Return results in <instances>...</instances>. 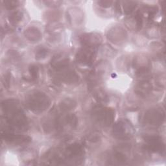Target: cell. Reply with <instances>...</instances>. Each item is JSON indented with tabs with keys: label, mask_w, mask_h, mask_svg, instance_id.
<instances>
[{
	"label": "cell",
	"mask_w": 166,
	"mask_h": 166,
	"mask_svg": "<svg viewBox=\"0 0 166 166\" xmlns=\"http://www.w3.org/2000/svg\"><path fill=\"white\" fill-rule=\"evenodd\" d=\"M49 100L42 93H36L30 96L27 101L28 107L34 112H42L49 107Z\"/></svg>",
	"instance_id": "obj_1"
},
{
	"label": "cell",
	"mask_w": 166,
	"mask_h": 166,
	"mask_svg": "<svg viewBox=\"0 0 166 166\" xmlns=\"http://www.w3.org/2000/svg\"><path fill=\"white\" fill-rule=\"evenodd\" d=\"M94 116L100 123L104 126H108L113 122L114 118V112L112 109L97 107L94 109Z\"/></svg>",
	"instance_id": "obj_2"
},
{
	"label": "cell",
	"mask_w": 166,
	"mask_h": 166,
	"mask_svg": "<svg viewBox=\"0 0 166 166\" xmlns=\"http://www.w3.org/2000/svg\"><path fill=\"white\" fill-rule=\"evenodd\" d=\"M147 148L153 152H161L164 150V145L161 139L157 136H151L146 138Z\"/></svg>",
	"instance_id": "obj_3"
},
{
	"label": "cell",
	"mask_w": 166,
	"mask_h": 166,
	"mask_svg": "<svg viewBox=\"0 0 166 166\" xmlns=\"http://www.w3.org/2000/svg\"><path fill=\"white\" fill-rule=\"evenodd\" d=\"M162 120L161 113L158 110H150L148 111L145 116V120L148 123L151 125H157L161 123Z\"/></svg>",
	"instance_id": "obj_4"
},
{
	"label": "cell",
	"mask_w": 166,
	"mask_h": 166,
	"mask_svg": "<svg viewBox=\"0 0 166 166\" xmlns=\"http://www.w3.org/2000/svg\"><path fill=\"white\" fill-rule=\"evenodd\" d=\"M129 129L127 124H126L125 122L121 121L113 127V132L115 134V136H118L120 138H128L130 136V134L128 133V130H130Z\"/></svg>",
	"instance_id": "obj_5"
},
{
	"label": "cell",
	"mask_w": 166,
	"mask_h": 166,
	"mask_svg": "<svg viewBox=\"0 0 166 166\" xmlns=\"http://www.w3.org/2000/svg\"><path fill=\"white\" fill-rule=\"evenodd\" d=\"M94 53L90 49H85L80 51L77 54V59L79 62L85 64H90L93 60Z\"/></svg>",
	"instance_id": "obj_6"
},
{
	"label": "cell",
	"mask_w": 166,
	"mask_h": 166,
	"mask_svg": "<svg viewBox=\"0 0 166 166\" xmlns=\"http://www.w3.org/2000/svg\"><path fill=\"white\" fill-rule=\"evenodd\" d=\"M67 151L72 156H76L81 154L82 148L81 145L78 143H74L73 145L69 146L67 148Z\"/></svg>",
	"instance_id": "obj_7"
},
{
	"label": "cell",
	"mask_w": 166,
	"mask_h": 166,
	"mask_svg": "<svg viewBox=\"0 0 166 166\" xmlns=\"http://www.w3.org/2000/svg\"><path fill=\"white\" fill-rule=\"evenodd\" d=\"M151 88V86L150 85L148 84V82H143L142 84H141L139 86L138 89V93H139V94L141 95H145L148 94V91H149Z\"/></svg>",
	"instance_id": "obj_8"
},
{
	"label": "cell",
	"mask_w": 166,
	"mask_h": 166,
	"mask_svg": "<svg viewBox=\"0 0 166 166\" xmlns=\"http://www.w3.org/2000/svg\"><path fill=\"white\" fill-rule=\"evenodd\" d=\"M67 122L72 127H76L77 125V117L73 114L69 115L68 116H67Z\"/></svg>",
	"instance_id": "obj_9"
},
{
	"label": "cell",
	"mask_w": 166,
	"mask_h": 166,
	"mask_svg": "<svg viewBox=\"0 0 166 166\" xmlns=\"http://www.w3.org/2000/svg\"><path fill=\"white\" fill-rule=\"evenodd\" d=\"M66 103H63L62 104V108H64V110H72L71 108H73L75 106V103H73V101L72 100H67Z\"/></svg>",
	"instance_id": "obj_10"
},
{
	"label": "cell",
	"mask_w": 166,
	"mask_h": 166,
	"mask_svg": "<svg viewBox=\"0 0 166 166\" xmlns=\"http://www.w3.org/2000/svg\"><path fill=\"white\" fill-rule=\"evenodd\" d=\"M21 18V13L17 12L13 13V14L10 15L9 20L11 22H17V21H19Z\"/></svg>",
	"instance_id": "obj_11"
},
{
	"label": "cell",
	"mask_w": 166,
	"mask_h": 166,
	"mask_svg": "<svg viewBox=\"0 0 166 166\" xmlns=\"http://www.w3.org/2000/svg\"><path fill=\"white\" fill-rule=\"evenodd\" d=\"M114 157L117 161H120V162H125L126 160L125 155H124L120 152H116L114 154Z\"/></svg>",
	"instance_id": "obj_12"
},
{
	"label": "cell",
	"mask_w": 166,
	"mask_h": 166,
	"mask_svg": "<svg viewBox=\"0 0 166 166\" xmlns=\"http://www.w3.org/2000/svg\"><path fill=\"white\" fill-rule=\"evenodd\" d=\"M29 72L30 73V75L32 77L33 80H35L37 77L38 74V67L36 65H32L29 68Z\"/></svg>",
	"instance_id": "obj_13"
},
{
	"label": "cell",
	"mask_w": 166,
	"mask_h": 166,
	"mask_svg": "<svg viewBox=\"0 0 166 166\" xmlns=\"http://www.w3.org/2000/svg\"><path fill=\"white\" fill-rule=\"evenodd\" d=\"M17 2H15V1H6L5 2V5L7 8H15L17 5Z\"/></svg>",
	"instance_id": "obj_14"
},
{
	"label": "cell",
	"mask_w": 166,
	"mask_h": 166,
	"mask_svg": "<svg viewBox=\"0 0 166 166\" xmlns=\"http://www.w3.org/2000/svg\"><path fill=\"white\" fill-rule=\"evenodd\" d=\"M112 2H109V1H103V2H99V3L101 4V6L104 7H110V5L112 4Z\"/></svg>",
	"instance_id": "obj_15"
},
{
	"label": "cell",
	"mask_w": 166,
	"mask_h": 166,
	"mask_svg": "<svg viewBox=\"0 0 166 166\" xmlns=\"http://www.w3.org/2000/svg\"><path fill=\"white\" fill-rule=\"evenodd\" d=\"M46 52H47V51L46 49H40L37 53V55L40 56V57H42V56H45V55L46 54Z\"/></svg>",
	"instance_id": "obj_16"
}]
</instances>
